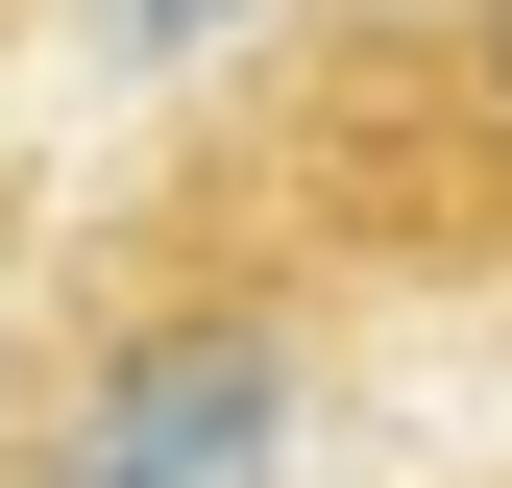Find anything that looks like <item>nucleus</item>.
Here are the masks:
<instances>
[{"label": "nucleus", "mask_w": 512, "mask_h": 488, "mask_svg": "<svg viewBox=\"0 0 512 488\" xmlns=\"http://www.w3.org/2000/svg\"><path fill=\"white\" fill-rule=\"evenodd\" d=\"M342 366H366V293L220 147H171L147 220L74 244V293L0 342V488H293Z\"/></svg>", "instance_id": "1"}, {"label": "nucleus", "mask_w": 512, "mask_h": 488, "mask_svg": "<svg viewBox=\"0 0 512 488\" xmlns=\"http://www.w3.org/2000/svg\"><path fill=\"white\" fill-rule=\"evenodd\" d=\"M196 147L269 196L366 318L512 342V0H317Z\"/></svg>", "instance_id": "2"}, {"label": "nucleus", "mask_w": 512, "mask_h": 488, "mask_svg": "<svg viewBox=\"0 0 512 488\" xmlns=\"http://www.w3.org/2000/svg\"><path fill=\"white\" fill-rule=\"evenodd\" d=\"M0 25H25V0H0Z\"/></svg>", "instance_id": "3"}]
</instances>
